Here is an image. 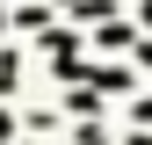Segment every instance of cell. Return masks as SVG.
<instances>
[{
	"instance_id": "obj_1",
	"label": "cell",
	"mask_w": 152,
	"mask_h": 145,
	"mask_svg": "<svg viewBox=\"0 0 152 145\" xmlns=\"http://www.w3.org/2000/svg\"><path fill=\"white\" fill-rule=\"evenodd\" d=\"M145 22H152V0H145Z\"/></svg>"
}]
</instances>
